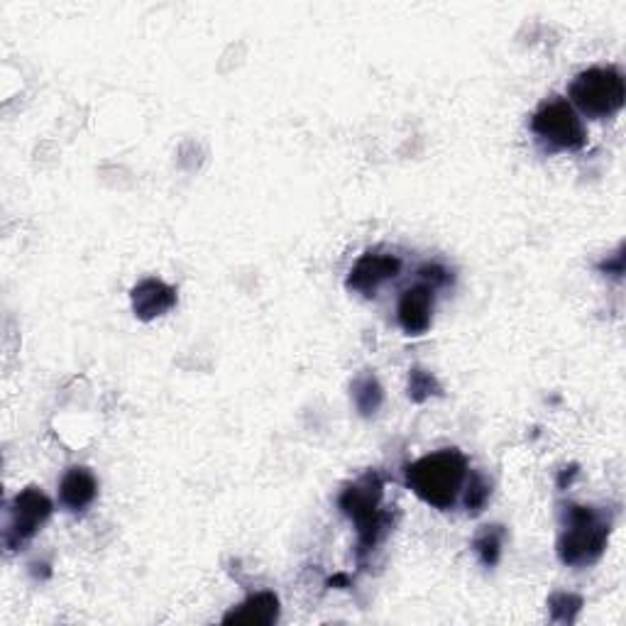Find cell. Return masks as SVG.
<instances>
[{
  "instance_id": "6da1fadb",
  "label": "cell",
  "mask_w": 626,
  "mask_h": 626,
  "mask_svg": "<svg viewBox=\"0 0 626 626\" xmlns=\"http://www.w3.org/2000/svg\"><path fill=\"white\" fill-rule=\"evenodd\" d=\"M467 479V458L458 448H443L406 465L404 483L421 502L440 512L453 509Z\"/></svg>"
},
{
  "instance_id": "7a4b0ae2",
  "label": "cell",
  "mask_w": 626,
  "mask_h": 626,
  "mask_svg": "<svg viewBox=\"0 0 626 626\" xmlns=\"http://www.w3.org/2000/svg\"><path fill=\"white\" fill-rule=\"evenodd\" d=\"M612 534V516L594 506L565 504L563 531L558 536V558L571 567L600 561Z\"/></svg>"
},
{
  "instance_id": "3957f363",
  "label": "cell",
  "mask_w": 626,
  "mask_h": 626,
  "mask_svg": "<svg viewBox=\"0 0 626 626\" xmlns=\"http://www.w3.org/2000/svg\"><path fill=\"white\" fill-rule=\"evenodd\" d=\"M381 494H385V483L377 473H365L358 483L342 489L338 506L342 514L352 518L358 526V555L362 558L387 536L389 531V514L381 512Z\"/></svg>"
},
{
  "instance_id": "277c9868",
  "label": "cell",
  "mask_w": 626,
  "mask_h": 626,
  "mask_svg": "<svg viewBox=\"0 0 626 626\" xmlns=\"http://www.w3.org/2000/svg\"><path fill=\"white\" fill-rule=\"evenodd\" d=\"M567 93H571L567 103L583 115L592 117V121H604L624 108L626 84L622 72H616L614 66H592L575 76Z\"/></svg>"
},
{
  "instance_id": "5b68a950",
  "label": "cell",
  "mask_w": 626,
  "mask_h": 626,
  "mask_svg": "<svg viewBox=\"0 0 626 626\" xmlns=\"http://www.w3.org/2000/svg\"><path fill=\"white\" fill-rule=\"evenodd\" d=\"M531 130L538 137L553 147V150H583L587 142L585 125L577 115L575 108L565 98H548L531 117Z\"/></svg>"
},
{
  "instance_id": "8992f818",
  "label": "cell",
  "mask_w": 626,
  "mask_h": 626,
  "mask_svg": "<svg viewBox=\"0 0 626 626\" xmlns=\"http://www.w3.org/2000/svg\"><path fill=\"white\" fill-rule=\"evenodd\" d=\"M52 512V499L39 487H25L23 492H17L13 502H10L5 546L15 551V548H23L27 541H33L35 534L47 524Z\"/></svg>"
},
{
  "instance_id": "52a82bcc",
  "label": "cell",
  "mask_w": 626,
  "mask_h": 626,
  "mask_svg": "<svg viewBox=\"0 0 626 626\" xmlns=\"http://www.w3.org/2000/svg\"><path fill=\"white\" fill-rule=\"evenodd\" d=\"M399 272L401 260L397 254L365 252L355 264H352V270L348 274V289L370 299L375 297L381 284L399 277Z\"/></svg>"
},
{
  "instance_id": "ba28073f",
  "label": "cell",
  "mask_w": 626,
  "mask_h": 626,
  "mask_svg": "<svg viewBox=\"0 0 626 626\" xmlns=\"http://www.w3.org/2000/svg\"><path fill=\"white\" fill-rule=\"evenodd\" d=\"M397 318L406 336H424L430 328V321H434V289L428 284L409 287L399 297Z\"/></svg>"
},
{
  "instance_id": "9c48e42d",
  "label": "cell",
  "mask_w": 626,
  "mask_h": 626,
  "mask_svg": "<svg viewBox=\"0 0 626 626\" xmlns=\"http://www.w3.org/2000/svg\"><path fill=\"white\" fill-rule=\"evenodd\" d=\"M130 301L137 318L152 321L176 306V289L162 279H142L133 289Z\"/></svg>"
},
{
  "instance_id": "30bf717a",
  "label": "cell",
  "mask_w": 626,
  "mask_h": 626,
  "mask_svg": "<svg viewBox=\"0 0 626 626\" xmlns=\"http://www.w3.org/2000/svg\"><path fill=\"white\" fill-rule=\"evenodd\" d=\"M279 597L270 592V590H262V592H254L250 594L248 600L240 602L238 606H233V610L223 616V624L228 626H272L274 622L279 619Z\"/></svg>"
},
{
  "instance_id": "8fae6325",
  "label": "cell",
  "mask_w": 626,
  "mask_h": 626,
  "mask_svg": "<svg viewBox=\"0 0 626 626\" xmlns=\"http://www.w3.org/2000/svg\"><path fill=\"white\" fill-rule=\"evenodd\" d=\"M98 497V479L91 470L84 465L68 467L62 483H59V499L68 509V512H86L88 506L96 502Z\"/></svg>"
},
{
  "instance_id": "7c38bea8",
  "label": "cell",
  "mask_w": 626,
  "mask_h": 626,
  "mask_svg": "<svg viewBox=\"0 0 626 626\" xmlns=\"http://www.w3.org/2000/svg\"><path fill=\"white\" fill-rule=\"evenodd\" d=\"M352 401H355V406L362 416H375L381 406V401H385V391H381L375 377L362 375L355 379V385H352Z\"/></svg>"
},
{
  "instance_id": "4fadbf2b",
  "label": "cell",
  "mask_w": 626,
  "mask_h": 626,
  "mask_svg": "<svg viewBox=\"0 0 626 626\" xmlns=\"http://www.w3.org/2000/svg\"><path fill=\"white\" fill-rule=\"evenodd\" d=\"M504 546V528L502 526H485L483 531L475 536V553L479 558V563L492 567L499 563V555H502Z\"/></svg>"
},
{
  "instance_id": "5bb4252c",
  "label": "cell",
  "mask_w": 626,
  "mask_h": 626,
  "mask_svg": "<svg viewBox=\"0 0 626 626\" xmlns=\"http://www.w3.org/2000/svg\"><path fill=\"white\" fill-rule=\"evenodd\" d=\"M467 483V492H465V509L470 516L479 514L485 509V504L489 502V494H492V485H489V479L483 473H470Z\"/></svg>"
},
{
  "instance_id": "9a60e30c",
  "label": "cell",
  "mask_w": 626,
  "mask_h": 626,
  "mask_svg": "<svg viewBox=\"0 0 626 626\" xmlns=\"http://www.w3.org/2000/svg\"><path fill=\"white\" fill-rule=\"evenodd\" d=\"M438 395H440V385L436 381V377L430 375V372L421 370V367H414L409 372V399L411 401L421 404V401H426L430 397H438Z\"/></svg>"
},
{
  "instance_id": "2e32d148",
  "label": "cell",
  "mask_w": 626,
  "mask_h": 626,
  "mask_svg": "<svg viewBox=\"0 0 626 626\" xmlns=\"http://www.w3.org/2000/svg\"><path fill=\"white\" fill-rule=\"evenodd\" d=\"M548 606H551L553 622H573L575 614L580 612L583 600L571 592H558L551 597V600H548Z\"/></svg>"
},
{
  "instance_id": "e0dca14e",
  "label": "cell",
  "mask_w": 626,
  "mask_h": 626,
  "mask_svg": "<svg viewBox=\"0 0 626 626\" xmlns=\"http://www.w3.org/2000/svg\"><path fill=\"white\" fill-rule=\"evenodd\" d=\"M418 277L424 279V281H428L430 289L443 287V284L453 281V277H450V272L446 267H440V264H426V267L418 270Z\"/></svg>"
},
{
  "instance_id": "ac0fdd59",
  "label": "cell",
  "mask_w": 626,
  "mask_h": 626,
  "mask_svg": "<svg viewBox=\"0 0 626 626\" xmlns=\"http://www.w3.org/2000/svg\"><path fill=\"white\" fill-rule=\"evenodd\" d=\"M328 585H348V577L346 575H336L333 580H328Z\"/></svg>"
}]
</instances>
